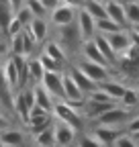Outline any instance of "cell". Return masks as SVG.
<instances>
[{
	"instance_id": "obj_2",
	"label": "cell",
	"mask_w": 139,
	"mask_h": 147,
	"mask_svg": "<svg viewBox=\"0 0 139 147\" xmlns=\"http://www.w3.org/2000/svg\"><path fill=\"white\" fill-rule=\"evenodd\" d=\"M12 108H14V113L19 115V119L25 125H29V115H31V110L35 108L33 88H21L19 92H16L14 98H12Z\"/></svg>"
},
{
	"instance_id": "obj_45",
	"label": "cell",
	"mask_w": 139,
	"mask_h": 147,
	"mask_svg": "<svg viewBox=\"0 0 139 147\" xmlns=\"http://www.w3.org/2000/svg\"><path fill=\"white\" fill-rule=\"evenodd\" d=\"M0 147H2V145H0Z\"/></svg>"
},
{
	"instance_id": "obj_15",
	"label": "cell",
	"mask_w": 139,
	"mask_h": 147,
	"mask_svg": "<svg viewBox=\"0 0 139 147\" xmlns=\"http://www.w3.org/2000/svg\"><path fill=\"white\" fill-rule=\"evenodd\" d=\"M80 53H82V59H86V61H92V63H98V65H107V67H109L107 59L102 57L100 49L96 47L94 39H90V41H84V43H82Z\"/></svg>"
},
{
	"instance_id": "obj_5",
	"label": "cell",
	"mask_w": 139,
	"mask_h": 147,
	"mask_svg": "<svg viewBox=\"0 0 139 147\" xmlns=\"http://www.w3.org/2000/svg\"><path fill=\"white\" fill-rule=\"evenodd\" d=\"M76 18H78V10H76V8L67 6V4H59L53 12H51L49 21H51V25H53V27L61 29V27H67V25H74Z\"/></svg>"
},
{
	"instance_id": "obj_8",
	"label": "cell",
	"mask_w": 139,
	"mask_h": 147,
	"mask_svg": "<svg viewBox=\"0 0 139 147\" xmlns=\"http://www.w3.org/2000/svg\"><path fill=\"white\" fill-rule=\"evenodd\" d=\"M51 96L53 100H63V74H57V71H45L43 76V84H41Z\"/></svg>"
},
{
	"instance_id": "obj_13",
	"label": "cell",
	"mask_w": 139,
	"mask_h": 147,
	"mask_svg": "<svg viewBox=\"0 0 139 147\" xmlns=\"http://www.w3.org/2000/svg\"><path fill=\"white\" fill-rule=\"evenodd\" d=\"M2 76L6 80L10 92L21 90V76H19V69H16V65H14V61H12L10 55L4 57V61H2Z\"/></svg>"
},
{
	"instance_id": "obj_6",
	"label": "cell",
	"mask_w": 139,
	"mask_h": 147,
	"mask_svg": "<svg viewBox=\"0 0 139 147\" xmlns=\"http://www.w3.org/2000/svg\"><path fill=\"white\" fill-rule=\"evenodd\" d=\"M78 67H80L94 84H98V86H100L102 82H109V80H111V71H109L107 65H98V63H92V61L82 59V61L78 63Z\"/></svg>"
},
{
	"instance_id": "obj_41",
	"label": "cell",
	"mask_w": 139,
	"mask_h": 147,
	"mask_svg": "<svg viewBox=\"0 0 139 147\" xmlns=\"http://www.w3.org/2000/svg\"><path fill=\"white\" fill-rule=\"evenodd\" d=\"M61 4H67V6H72L76 10H80L84 6V0H61Z\"/></svg>"
},
{
	"instance_id": "obj_25",
	"label": "cell",
	"mask_w": 139,
	"mask_h": 147,
	"mask_svg": "<svg viewBox=\"0 0 139 147\" xmlns=\"http://www.w3.org/2000/svg\"><path fill=\"white\" fill-rule=\"evenodd\" d=\"M35 145L37 147H55V133H53V125L45 131H41L39 135H35Z\"/></svg>"
},
{
	"instance_id": "obj_46",
	"label": "cell",
	"mask_w": 139,
	"mask_h": 147,
	"mask_svg": "<svg viewBox=\"0 0 139 147\" xmlns=\"http://www.w3.org/2000/svg\"><path fill=\"white\" fill-rule=\"evenodd\" d=\"M137 90H139V88H137Z\"/></svg>"
},
{
	"instance_id": "obj_37",
	"label": "cell",
	"mask_w": 139,
	"mask_h": 147,
	"mask_svg": "<svg viewBox=\"0 0 139 147\" xmlns=\"http://www.w3.org/2000/svg\"><path fill=\"white\" fill-rule=\"evenodd\" d=\"M113 147H139V143H137L129 133H123V135L117 139V143H115Z\"/></svg>"
},
{
	"instance_id": "obj_32",
	"label": "cell",
	"mask_w": 139,
	"mask_h": 147,
	"mask_svg": "<svg viewBox=\"0 0 139 147\" xmlns=\"http://www.w3.org/2000/svg\"><path fill=\"white\" fill-rule=\"evenodd\" d=\"M39 61L43 63V69H45V71H57V74H63V65H59L57 61H53L51 57H47L45 53L39 55Z\"/></svg>"
},
{
	"instance_id": "obj_31",
	"label": "cell",
	"mask_w": 139,
	"mask_h": 147,
	"mask_svg": "<svg viewBox=\"0 0 139 147\" xmlns=\"http://www.w3.org/2000/svg\"><path fill=\"white\" fill-rule=\"evenodd\" d=\"M25 6L31 10V14L35 16V18H45V8H43V4H41V0H25Z\"/></svg>"
},
{
	"instance_id": "obj_16",
	"label": "cell",
	"mask_w": 139,
	"mask_h": 147,
	"mask_svg": "<svg viewBox=\"0 0 139 147\" xmlns=\"http://www.w3.org/2000/svg\"><path fill=\"white\" fill-rule=\"evenodd\" d=\"M33 94H35V106L43 108L45 113H53V106H55V100L49 92L39 84V86H33Z\"/></svg>"
},
{
	"instance_id": "obj_9",
	"label": "cell",
	"mask_w": 139,
	"mask_h": 147,
	"mask_svg": "<svg viewBox=\"0 0 139 147\" xmlns=\"http://www.w3.org/2000/svg\"><path fill=\"white\" fill-rule=\"evenodd\" d=\"M76 25H78V31L82 35V41H90L96 37V21L86 12L84 8L78 10V18H76Z\"/></svg>"
},
{
	"instance_id": "obj_18",
	"label": "cell",
	"mask_w": 139,
	"mask_h": 147,
	"mask_svg": "<svg viewBox=\"0 0 139 147\" xmlns=\"http://www.w3.org/2000/svg\"><path fill=\"white\" fill-rule=\"evenodd\" d=\"M27 76L33 82V86L43 84L45 69H43V63L39 61V57H29V61H27Z\"/></svg>"
},
{
	"instance_id": "obj_43",
	"label": "cell",
	"mask_w": 139,
	"mask_h": 147,
	"mask_svg": "<svg viewBox=\"0 0 139 147\" xmlns=\"http://www.w3.org/2000/svg\"><path fill=\"white\" fill-rule=\"evenodd\" d=\"M129 31H131V33H135V35H139V25H133Z\"/></svg>"
},
{
	"instance_id": "obj_4",
	"label": "cell",
	"mask_w": 139,
	"mask_h": 147,
	"mask_svg": "<svg viewBox=\"0 0 139 147\" xmlns=\"http://www.w3.org/2000/svg\"><path fill=\"white\" fill-rule=\"evenodd\" d=\"M57 43L61 45V49L65 51V53H74V51H78V49H82V35H80V31H78V25L74 23V25H67V27H61L59 29V39H57Z\"/></svg>"
},
{
	"instance_id": "obj_28",
	"label": "cell",
	"mask_w": 139,
	"mask_h": 147,
	"mask_svg": "<svg viewBox=\"0 0 139 147\" xmlns=\"http://www.w3.org/2000/svg\"><path fill=\"white\" fill-rule=\"evenodd\" d=\"M119 31H125L121 25H117L111 18H102V21H96V33L100 35H113V33H119Z\"/></svg>"
},
{
	"instance_id": "obj_27",
	"label": "cell",
	"mask_w": 139,
	"mask_h": 147,
	"mask_svg": "<svg viewBox=\"0 0 139 147\" xmlns=\"http://www.w3.org/2000/svg\"><path fill=\"white\" fill-rule=\"evenodd\" d=\"M125 16H127L129 29L133 25H139V2H137V0H129V2H125Z\"/></svg>"
},
{
	"instance_id": "obj_24",
	"label": "cell",
	"mask_w": 139,
	"mask_h": 147,
	"mask_svg": "<svg viewBox=\"0 0 139 147\" xmlns=\"http://www.w3.org/2000/svg\"><path fill=\"white\" fill-rule=\"evenodd\" d=\"M86 12H88L94 21H102V18H109L107 14V8H104V2L102 0H84V6H82Z\"/></svg>"
},
{
	"instance_id": "obj_33",
	"label": "cell",
	"mask_w": 139,
	"mask_h": 147,
	"mask_svg": "<svg viewBox=\"0 0 139 147\" xmlns=\"http://www.w3.org/2000/svg\"><path fill=\"white\" fill-rule=\"evenodd\" d=\"M86 100H92V102H102V104H117L109 94H107V92H104V90H94L92 92V94H88V96H86Z\"/></svg>"
},
{
	"instance_id": "obj_10",
	"label": "cell",
	"mask_w": 139,
	"mask_h": 147,
	"mask_svg": "<svg viewBox=\"0 0 139 147\" xmlns=\"http://www.w3.org/2000/svg\"><path fill=\"white\" fill-rule=\"evenodd\" d=\"M53 133H55V147H70L78 137V131L76 129H72L70 125H65V123H59V121H55L53 123Z\"/></svg>"
},
{
	"instance_id": "obj_17",
	"label": "cell",
	"mask_w": 139,
	"mask_h": 147,
	"mask_svg": "<svg viewBox=\"0 0 139 147\" xmlns=\"http://www.w3.org/2000/svg\"><path fill=\"white\" fill-rule=\"evenodd\" d=\"M25 143V133L21 129H6L0 133V145L2 147H21Z\"/></svg>"
},
{
	"instance_id": "obj_44",
	"label": "cell",
	"mask_w": 139,
	"mask_h": 147,
	"mask_svg": "<svg viewBox=\"0 0 139 147\" xmlns=\"http://www.w3.org/2000/svg\"><path fill=\"white\" fill-rule=\"evenodd\" d=\"M131 137H133V139H135V141L139 143V133H135V135H131Z\"/></svg>"
},
{
	"instance_id": "obj_26",
	"label": "cell",
	"mask_w": 139,
	"mask_h": 147,
	"mask_svg": "<svg viewBox=\"0 0 139 147\" xmlns=\"http://www.w3.org/2000/svg\"><path fill=\"white\" fill-rule=\"evenodd\" d=\"M119 104L123 108H127V110H133L135 106H139V90L137 88H127L125 90V96L121 98Z\"/></svg>"
},
{
	"instance_id": "obj_30",
	"label": "cell",
	"mask_w": 139,
	"mask_h": 147,
	"mask_svg": "<svg viewBox=\"0 0 139 147\" xmlns=\"http://www.w3.org/2000/svg\"><path fill=\"white\" fill-rule=\"evenodd\" d=\"M0 104L6 106V108L12 106V92H10V88L2 76V65H0Z\"/></svg>"
},
{
	"instance_id": "obj_3",
	"label": "cell",
	"mask_w": 139,
	"mask_h": 147,
	"mask_svg": "<svg viewBox=\"0 0 139 147\" xmlns=\"http://www.w3.org/2000/svg\"><path fill=\"white\" fill-rule=\"evenodd\" d=\"M131 119H133V113H131V110H127V108H123L121 104H117V106H113V108L109 110V113H104V115L96 121V125L125 129V125H127Z\"/></svg>"
},
{
	"instance_id": "obj_29",
	"label": "cell",
	"mask_w": 139,
	"mask_h": 147,
	"mask_svg": "<svg viewBox=\"0 0 139 147\" xmlns=\"http://www.w3.org/2000/svg\"><path fill=\"white\" fill-rule=\"evenodd\" d=\"M12 18H14L12 6L6 4V2H0V33H6V29H8Z\"/></svg>"
},
{
	"instance_id": "obj_36",
	"label": "cell",
	"mask_w": 139,
	"mask_h": 147,
	"mask_svg": "<svg viewBox=\"0 0 139 147\" xmlns=\"http://www.w3.org/2000/svg\"><path fill=\"white\" fill-rule=\"evenodd\" d=\"M76 141H78V147H102V145L94 139L92 133H88V135H80Z\"/></svg>"
},
{
	"instance_id": "obj_23",
	"label": "cell",
	"mask_w": 139,
	"mask_h": 147,
	"mask_svg": "<svg viewBox=\"0 0 139 147\" xmlns=\"http://www.w3.org/2000/svg\"><path fill=\"white\" fill-rule=\"evenodd\" d=\"M27 29L31 31V35L35 37V41H37V43L47 41V35H49V25H47L45 18H33V23H31Z\"/></svg>"
},
{
	"instance_id": "obj_39",
	"label": "cell",
	"mask_w": 139,
	"mask_h": 147,
	"mask_svg": "<svg viewBox=\"0 0 139 147\" xmlns=\"http://www.w3.org/2000/svg\"><path fill=\"white\" fill-rule=\"evenodd\" d=\"M41 4H43V8H45L47 12H53V10L61 4V0H41Z\"/></svg>"
},
{
	"instance_id": "obj_7",
	"label": "cell",
	"mask_w": 139,
	"mask_h": 147,
	"mask_svg": "<svg viewBox=\"0 0 139 147\" xmlns=\"http://www.w3.org/2000/svg\"><path fill=\"white\" fill-rule=\"evenodd\" d=\"M123 133H127V131L117 129V127H102V125H96V127L92 129L94 139H96L102 147H113V145L117 143V139L123 135Z\"/></svg>"
},
{
	"instance_id": "obj_21",
	"label": "cell",
	"mask_w": 139,
	"mask_h": 147,
	"mask_svg": "<svg viewBox=\"0 0 139 147\" xmlns=\"http://www.w3.org/2000/svg\"><path fill=\"white\" fill-rule=\"evenodd\" d=\"M43 53L47 55V57H51L53 61H57L59 65H65L67 63V53L61 49V45L57 41H47L45 47H43Z\"/></svg>"
},
{
	"instance_id": "obj_35",
	"label": "cell",
	"mask_w": 139,
	"mask_h": 147,
	"mask_svg": "<svg viewBox=\"0 0 139 147\" xmlns=\"http://www.w3.org/2000/svg\"><path fill=\"white\" fill-rule=\"evenodd\" d=\"M14 16H16V18H19V21L23 23V27H29V25L33 23V18H35V16L31 14V10H29L27 6H23V8H19V10H16V12H14Z\"/></svg>"
},
{
	"instance_id": "obj_14",
	"label": "cell",
	"mask_w": 139,
	"mask_h": 147,
	"mask_svg": "<svg viewBox=\"0 0 139 147\" xmlns=\"http://www.w3.org/2000/svg\"><path fill=\"white\" fill-rule=\"evenodd\" d=\"M104 8H107V14L111 21H115L117 25H121L123 29H127V16H125V4L119 2V0H107L104 2Z\"/></svg>"
},
{
	"instance_id": "obj_19",
	"label": "cell",
	"mask_w": 139,
	"mask_h": 147,
	"mask_svg": "<svg viewBox=\"0 0 139 147\" xmlns=\"http://www.w3.org/2000/svg\"><path fill=\"white\" fill-rule=\"evenodd\" d=\"M53 123H55L53 115H41V117H33V119H29V125H27V129H29V133L35 137V135H39L41 131L49 129V127L53 125Z\"/></svg>"
},
{
	"instance_id": "obj_42",
	"label": "cell",
	"mask_w": 139,
	"mask_h": 147,
	"mask_svg": "<svg viewBox=\"0 0 139 147\" xmlns=\"http://www.w3.org/2000/svg\"><path fill=\"white\" fill-rule=\"evenodd\" d=\"M8 2H10V6H12V10H14V12L19 10V8H23V6H25V0H8Z\"/></svg>"
},
{
	"instance_id": "obj_40",
	"label": "cell",
	"mask_w": 139,
	"mask_h": 147,
	"mask_svg": "<svg viewBox=\"0 0 139 147\" xmlns=\"http://www.w3.org/2000/svg\"><path fill=\"white\" fill-rule=\"evenodd\" d=\"M6 129H10V119L4 113H0V133L6 131Z\"/></svg>"
},
{
	"instance_id": "obj_1",
	"label": "cell",
	"mask_w": 139,
	"mask_h": 147,
	"mask_svg": "<svg viewBox=\"0 0 139 147\" xmlns=\"http://www.w3.org/2000/svg\"><path fill=\"white\" fill-rule=\"evenodd\" d=\"M53 119L59 121V123H65L70 125L72 129H76V131H82L84 127V117L78 108H74L72 104H67L65 100H55V106H53Z\"/></svg>"
},
{
	"instance_id": "obj_11",
	"label": "cell",
	"mask_w": 139,
	"mask_h": 147,
	"mask_svg": "<svg viewBox=\"0 0 139 147\" xmlns=\"http://www.w3.org/2000/svg\"><path fill=\"white\" fill-rule=\"evenodd\" d=\"M109 39V43H111V47H113V51L117 53V57L119 55H125L127 51H129V47L133 45L131 43V33L125 29V31H119V33H113V35H104Z\"/></svg>"
},
{
	"instance_id": "obj_20",
	"label": "cell",
	"mask_w": 139,
	"mask_h": 147,
	"mask_svg": "<svg viewBox=\"0 0 139 147\" xmlns=\"http://www.w3.org/2000/svg\"><path fill=\"white\" fill-rule=\"evenodd\" d=\"M94 43H96V47L100 49V53H102V57L107 59V63H109V65H115V63L119 61V57H117V53L113 51V47H111L109 39H107V37H104V35L96 33V37H94Z\"/></svg>"
},
{
	"instance_id": "obj_38",
	"label": "cell",
	"mask_w": 139,
	"mask_h": 147,
	"mask_svg": "<svg viewBox=\"0 0 139 147\" xmlns=\"http://www.w3.org/2000/svg\"><path fill=\"white\" fill-rule=\"evenodd\" d=\"M125 131L129 133V135H135V133H139V115H133V119L125 125Z\"/></svg>"
},
{
	"instance_id": "obj_22",
	"label": "cell",
	"mask_w": 139,
	"mask_h": 147,
	"mask_svg": "<svg viewBox=\"0 0 139 147\" xmlns=\"http://www.w3.org/2000/svg\"><path fill=\"white\" fill-rule=\"evenodd\" d=\"M100 90H104L107 94L119 104L121 102V98L125 96V90H127V86L125 84H121V82H117V80H109V82H102L100 86H98Z\"/></svg>"
},
{
	"instance_id": "obj_12",
	"label": "cell",
	"mask_w": 139,
	"mask_h": 147,
	"mask_svg": "<svg viewBox=\"0 0 139 147\" xmlns=\"http://www.w3.org/2000/svg\"><path fill=\"white\" fill-rule=\"evenodd\" d=\"M67 74L72 76V80H74L76 86L82 90V94H84V96H88V94H92L94 90H98V84H94V82H92L88 76H86V74H84L78 65H72V67L67 69Z\"/></svg>"
},
{
	"instance_id": "obj_34",
	"label": "cell",
	"mask_w": 139,
	"mask_h": 147,
	"mask_svg": "<svg viewBox=\"0 0 139 147\" xmlns=\"http://www.w3.org/2000/svg\"><path fill=\"white\" fill-rule=\"evenodd\" d=\"M23 29H25V27H23V23H21L19 18L14 16L12 21H10V25H8V29H6V33H4V35L8 37V39H12V37L21 35V33H23Z\"/></svg>"
}]
</instances>
